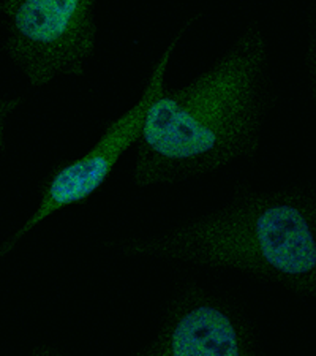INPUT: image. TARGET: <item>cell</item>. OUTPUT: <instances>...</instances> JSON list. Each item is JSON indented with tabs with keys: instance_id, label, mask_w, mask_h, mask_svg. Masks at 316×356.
Returning <instances> with one entry per match:
<instances>
[{
	"instance_id": "6da1fadb",
	"label": "cell",
	"mask_w": 316,
	"mask_h": 356,
	"mask_svg": "<svg viewBox=\"0 0 316 356\" xmlns=\"http://www.w3.org/2000/svg\"><path fill=\"white\" fill-rule=\"evenodd\" d=\"M266 68V42L250 26L209 70L163 90L136 141V186L179 182L253 156L267 110Z\"/></svg>"
},
{
	"instance_id": "7a4b0ae2",
	"label": "cell",
	"mask_w": 316,
	"mask_h": 356,
	"mask_svg": "<svg viewBox=\"0 0 316 356\" xmlns=\"http://www.w3.org/2000/svg\"><path fill=\"white\" fill-rule=\"evenodd\" d=\"M125 255L229 268L315 295V200L301 191L249 192L214 214L157 238L122 244Z\"/></svg>"
},
{
	"instance_id": "3957f363",
	"label": "cell",
	"mask_w": 316,
	"mask_h": 356,
	"mask_svg": "<svg viewBox=\"0 0 316 356\" xmlns=\"http://www.w3.org/2000/svg\"><path fill=\"white\" fill-rule=\"evenodd\" d=\"M97 0H3V51L33 88L59 76H81L95 51Z\"/></svg>"
},
{
	"instance_id": "277c9868",
	"label": "cell",
	"mask_w": 316,
	"mask_h": 356,
	"mask_svg": "<svg viewBox=\"0 0 316 356\" xmlns=\"http://www.w3.org/2000/svg\"><path fill=\"white\" fill-rule=\"evenodd\" d=\"M192 21L193 19H190L181 29L179 33L155 64L140 102L133 108H130L122 118L114 120L106 129L105 135L100 138L99 143L85 156L73 160L67 165H62L60 168H57L54 173L49 175L42 187V198H40L37 211L28 217V220L15 233L13 238L5 241L0 245V257L11 252V249L27 233H31L38 223L48 219L51 214L68 208V206L84 203L105 184L113 168L119 162V159L140 138L149 106L165 90V73L171 56Z\"/></svg>"
},
{
	"instance_id": "5b68a950",
	"label": "cell",
	"mask_w": 316,
	"mask_h": 356,
	"mask_svg": "<svg viewBox=\"0 0 316 356\" xmlns=\"http://www.w3.org/2000/svg\"><path fill=\"white\" fill-rule=\"evenodd\" d=\"M255 352L249 330L223 304L198 293L171 309L144 353L155 356H245Z\"/></svg>"
},
{
	"instance_id": "8992f818",
	"label": "cell",
	"mask_w": 316,
	"mask_h": 356,
	"mask_svg": "<svg viewBox=\"0 0 316 356\" xmlns=\"http://www.w3.org/2000/svg\"><path fill=\"white\" fill-rule=\"evenodd\" d=\"M21 105V99H0V149H5V122L7 118Z\"/></svg>"
}]
</instances>
